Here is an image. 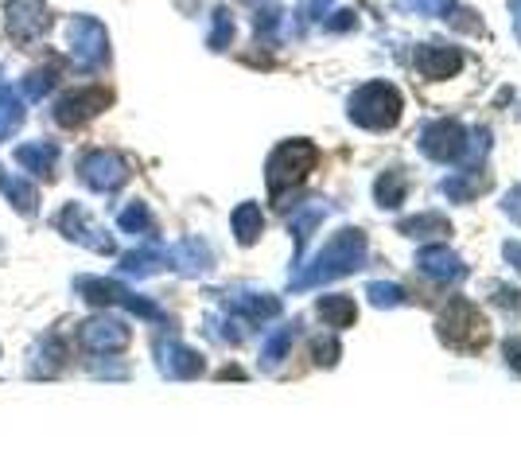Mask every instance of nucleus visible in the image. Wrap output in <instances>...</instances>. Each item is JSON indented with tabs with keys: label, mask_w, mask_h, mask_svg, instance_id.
<instances>
[{
	"label": "nucleus",
	"mask_w": 521,
	"mask_h": 467,
	"mask_svg": "<svg viewBox=\"0 0 521 467\" xmlns=\"http://www.w3.org/2000/svg\"><path fill=\"white\" fill-rule=\"evenodd\" d=\"M350 117L366 129H389L401 117V98L393 86L385 82H370L366 90H358V98L350 102Z\"/></svg>",
	"instance_id": "f257e3e1"
},
{
	"label": "nucleus",
	"mask_w": 521,
	"mask_h": 467,
	"mask_svg": "<svg viewBox=\"0 0 521 467\" xmlns=\"http://www.w3.org/2000/svg\"><path fill=\"white\" fill-rule=\"evenodd\" d=\"M4 24L20 43H28V39H39L51 28V12H47L43 0H8L4 4Z\"/></svg>",
	"instance_id": "f03ea898"
},
{
	"label": "nucleus",
	"mask_w": 521,
	"mask_h": 467,
	"mask_svg": "<svg viewBox=\"0 0 521 467\" xmlns=\"http://www.w3.org/2000/svg\"><path fill=\"white\" fill-rule=\"evenodd\" d=\"M67 36H70V47H74V59H78L82 67H94V63L105 59V32L98 20L74 16L67 24Z\"/></svg>",
	"instance_id": "7ed1b4c3"
},
{
	"label": "nucleus",
	"mask_w": 521,
	"mask_h": 467,
	"mask_svg": "<svg viewBox=\"0 0 521 467\" xmlns=\"http://www.w3.org/2000/svg\"><path fill=\"white\" fill-rule=\"evenodd\" d=\"M315 164V148L304 141L296 144H284L277 156H273V164H269V180H273V187H284V183H300L304 180V172Z\"/></svg>",
	"instance_id": "20e7f679"
},
{
	"label": "nucleus",
	"mask_w": 521,
	"mask_h": 467,
	"mask_svg": "<svg viewBox=\"0 0 521 467\" xmlns=\"http://www.w3.org/2000/svg\"><path fill=\"white\" fill-rule=\"evenodd\" d=\"M420 144H424L428 156L452 160V156H459V148H463V129H459L455 121H436V125H428V129L420 133Z\"/></svg>",
	"instance_id": "39448f33"
},
{
	"label": "nucleus",
	"mask_w": 521,
	"mask_h": 467,
	"mask_svg": "<svg viewBox=\"0 0 521 467\" xmlns=\"http://www.w3.org/2000/svg\"><path fill=\"white\" fill-rule=\"evenodd\" d=\"M459 51H452V47H440V43H428V47H420L417 51V67L428 78H448V74L459 71Z\"/></svg>",
	"instance_id": "423d86ee"
},
{
	"label": "nucleus",
	"mask_w": 521,
	"mask_h": 467,
	"mask_svg": "<svg viewBox=\"0 0 521 467\" xmlns=\"http://www.w3.org/2000/svg\"><path fill=\"white\" fill-rule=\"evenodd\" d=\"M109 102V94L105 90H82V94H67L63 102H59V121H67V125H74V121H82V117H90V113H98V106H105Z\"/></svg>",
	"instance_id": "0eeeda50"
},
{
	"label": "nucleus",
	"mask_w": 521,
	"mask_h": 467,
	"mask_svg": "<svg viewBox=\"0 0 521 467\" xmlns=\"http://www.w3.org/2000/svg\"><path fill=\"white\" fill-rule=\"evenodd\" d=\"M401 191H405V180L397 172H385L382 183H378V195H382L385 207H397L401 203Z\"/></svg>",
	"instance_id": "6e6552de"
},
{
	"label": "nucleus",
	"mask_w": 521,
	"mask_h": 467,
	"mask_svg": "<svg viewBox=\"0 0 521 467\" xmlns=\"http://www.w3.org/2000/svg\"><path fill=\"white\" fill-rule=\"evenodd\" d=\"M230 36H234V20H230V12H214V36H210V43L222 47Z\"/></svg>",
	"instance_id": "1a4fd4ad"
},
{
	"label": "nucleus",
	"mask_w": 521,
	"mask_h": 467,
	"mask_svg": "<svg viewBox=\"0 0 521 467\" xmlns=\"http://www.w3.org/2000/svg\"><path fill=\"white\" fill-rule=\"evenodd\" d=\"M510 12H514V28H518V39H521V0H510Z\"/></svg>",
	"instance_id": "9d476101"
}]
</instances>
